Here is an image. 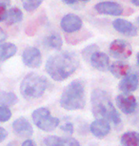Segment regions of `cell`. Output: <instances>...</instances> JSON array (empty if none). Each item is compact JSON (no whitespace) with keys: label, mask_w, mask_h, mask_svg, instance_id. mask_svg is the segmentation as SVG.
<instances>
[{"label":"cell","mask_w":139,"mask_h":146,"mask_svg":"<svg viewBox=\"0 0 139 146\" xmlns=\"http://www.w3.org/2000/svg\"><path fill=\"white\" fill-rule=\"evenodd\" d=\"M7 38V35L6 33H5L4 30H2L0 28V42H2V41H4L5 39Z\"/></svg>","instance_id":"obj_30"},{"label":"cell","mask_w":139,"mask_h":146,"mask_svg":"<svg viewBox=\"0 0 139 146\" xmlns=\"http://www.w3.org/2000/svg\"><path fill=\"white\" fill-rule=\"evenodd\" d=\"M90 62L92 66L100 72H105L109 70L110 66V57L105 53L96 51L90 57Z\"/></svg>","instance_id":"obj_16"},{"label":"cell","mask_w":139,"mask_h":146,"mask_svg":"<svg viewBox=\"0 0 139 146\" xmlns=\"http://www.w3.org/2000/svg\"><path fill=\"white\" fill-rule=\"evenodd\" d=\"M23 8L28 12H32L36 10L41 5L43 0H21Z\"/></svg>","instance_id":"obj_23"},{"label":"cell","mask_w":139,"mask_h":146,"mask_svg":"<svg viewBox=\"0 0 139 146\" xmlns=\"http://www.w3.org/2000/svg\"><path fill=\"white\" fill-rule=\"evenodd\" d=\"M79 67L78 56L74 52H61L49 57L46 72L53 80L63 81L70 78Z\"/></svg>","instance_id":"obj_1"},{"label":"cell","mask_w":139,"mask_h":146,"mask_svg":"<svg viewBox=\"0 0 139 146\" xmlns=\"http://www.w3.org/2000/svg\"><path fill=\"white\" fill-rule=\"evenodd\" d=\"M21 146H36V144H35V142L32 139H27L26 140H24V141L22 142Z\"/></svg>","instance_id":"obj_29"},{"label":"cell","mask_w":139,"mask_h":146,"mask_svg":"<svg viewBox=\"0 0 139 146\" xmlns=\"http://www.w3.org/2000/svg\"><path fill=\"white\" fill-rule=\"evenodd\" d=\"M139 85V74L137 72H132L128 74L124 78H122L121 81L119 82L118 88L125 94L132 93L137 89Z\"/></svg>","instance_id":"obj_12"},{"label":"cell","mask_w":139,"mask_h":146,"mask_svg":"<svg viewBox=\"0 0 139 146\" xmlns=\"http://www.w3.org/2000/svg\"><path fill=\"white\" fill-rule=\"evenodd\" d=\"M13 130L16 136L24 139H29L34 135V128L31 122L25 117H18L13 122Z\"/></svg>","instance_id":"obj_9"},{"label":"cell","mask_w":139,"mask_h":146,"mask_svg":"<svg viewBox=\"0 0 139 146\" xmlns=\"http://www.w3.org/2000/svg\"><path fill=\"white\" fill-rule=\"evenodd\" d=\"M60 128L62 131L66 132V133H69V134H72L73 132H74V127H73V125L70 122L64 123L63 125L60 126Z\"/></svg>","instance_id":"obj_26"},{"label":"cell","mask_w":139,"mask_h":146,"mask_svg":"<svg viewBox=\"0 0 139 146\" xmlns=\"http://www.w3.org/2000/svg\"><path fill=\"white\" fill-rule=\"evenodd\" d=\"M18 102V98L14 93L0 91V105L11 107Z\"/></svg>","instance_id":"obj_21"},{"label":"cell","mask_w":139,"mask_h":146,"mask_svg":"<svg viewBox=\"0 0 139 146\" xmlns=\"http://www.w3.org/2000/svg\"><path fill=\"white\" fill-rule=\"evenodd\" d=\"M22 19L23 13L21 12V10L16 7H13L7 12V15L4 22L7 25H13V24H16L18 22L22 21Z\"/></svg>","instance_id":"obj_20"},{"label":"cell","mask_w":139,"mask_h":146,"mask_svg":"<svg viewBox=\"0 0 139 146\" xmlns=\"http://www.w3.org/2000/svg\"><path fill=\"white\" fill-rule=\"evenodd\" d=\"M48 87V80L36 73H30L20 84V94L26 100H35L44 95Z\"/></svg>","instance_id":"obj_4"},{"label":"cell","mask_w":139,"mask_h":146,"mask_svg":"<svg viewBox=\"0 0 139 146\" xmlns=\"http://www.w3.org/2000/svg\"><path fill=\"white\" fill-rule=\"evenodd\" d=\"M7 12H8V11L6 10V6L0 5V22L5 20L6 15H7Z\"/></svg>","instance_id":"obj_27"},{"label":"cell","mask_w":139,"mask_h":146,"mask_svg":"<svg viewBox=\"0 0 139 146\" xmlns=\"http://www.w3.org/2000/svg\"><path fill=\"white\" fill-rule=\"evenodd\" d=\"M115 102L117 107L126 115L132 114L137 108V100L132 95H127V94L118 95L115 98Z\"/></svg>","instance_id":"obj_8"},{"label":"cell","mask_w":139,"mask_h":146,"mask_svg":"<svg viewBox=\"0 0 139 146\" xmlns=\"http://www.w3.org/2000/svg\"><path fill=\"white\" fill-rule=\"evenodd\" d=\"M7 146H18V143L16 141H11V142L8 143Z\"/></svg>","instance_id":"obj_32"},{"label":"cell","mask_w":139,"mask_h":146,"mask_svg":"<svg viewBox=\"0 0 139 146\" xmlns=\"http://www.w3.org/2000/svg\"><path fill=\"white\" fill-rule=\"evenodd\" d=\"M32 118L34 125L38 129L45 132H51L59 126V118L53 117L48 108L41 107L34 110L32 114Z\"/></svg>","instance_id":"obj_5"},{"label":"cell","mask_w":139,"mask_h":146,"mask_svg":"<svg viewBox=\"0 0 139 146\" xmlns=\"http://www.w3.org/2000/svg\"><path fill=\"white\" fill-rule=\"evenodd\" d=\"M11 4V0H0V5L3 6H9Z\"/></svg>","instance_id":"obj_31"},{"label":"cell","mask_w":139,"mask_h":146,"mask_svg":"<svg viewBox=\"0 0 139 146\" xmlns=\"http://www.w3.org/2000/svg\"><path fill=\"white\" fill-rule=\"evenodd\" d=\"M113 26L115 31L123 34L127 36H135L137 35V29L132 22L126 19L117 18L113 22Z\"/></svg>","instance_id":"obj_15"},{"label":"cell","mask_w":139,"mask_h":146,"mask_svg":"<svg viewBox=\"0 0 139 146\" xmlns=\"http://www.w3.org/2000/svg\"><path fill=\"white\" fill-rule=\"evenodd\" d=\"M130 66L123 61H115L109 66V71L117 78H124L130 72Z\"/></svg>","instance_id":"obj_17"},{"label":"cell","mask_w":139,"mask_h":146,"mask_svg":"<svg viewBox=\"0 0 139 146\" xmlns=\"http://www.w3.org/2000/svg\"><path fill=\"white\" fill-rule=\"evenodd\" d=\"M8 137V131L4 127L0 126V143H2Z\"/></svg>","instance_id":"obj_28"},{"label":"cell","mask_w":139,"mask_h":146,"mask_svg":"<svg viewBox=\"0 0 139 146\" xmlns=\"http://www.w3.org/2000/svg\"><path fill=\"white\" fill-rule=\"evenodd\" d=\"M130 1H132V3L133 5H135V6L139 7V0H130Z\"/></svg>","instance_id":"obj_33"},{"label":"cell","mask_w":139,"mask_h":146,"mask_svg":"<svg viewBox=\"0 0 139 146\" xmlns=\"http://www.w3.org/2000/svg\"><path fill=\"white\" fill-rule=\"evenodd\" d=\"M92 115L96 118H105L111 120L115 126L121 124V117L119 113L111 103L110 95L102 89H95L91 96Z\"/></svg>","instance_id":"obj_2"},{"label":"cell","mask_w":139,"mask_h":146,"mask_svg":"<svg viewBox=\"0 0 139 146\" xmlns=\"http://www.w3.org/2000/svg\"><path fill=\"white\" fill-rule=\"evenodd\" d=\"M61 29L63 30L65 33L68 34H72V33H75L79 31L83 26L82 19L79 17L78 15H73V13H68L60 21Z\"/></svg>","instance_id":"obj_10"},{"label":"cell","mask_w":139,"mask_h":146,"mask_svg":"<svg viewBox=\"0 0 139 146\" xmlns=\"http://www.w3.org/2000/svg\"><path fill=\"white\" fill-rule=\"evenodd\" d=\"M96 51H98V47L96 45H94V44H92V45H90L87 47V48L84 49L82 52V54L85 58H87V57H91L92 54Z\"/></svg>","instance_id":"obj_25"},{"label":"cell","mask_w":139,"mask_h":146,"mask_svg":"<svg viewBox=\"0 0 139 146\" xmlns=\"http://www.w3.org/2000/svg\"><path fill=\"white\" fill-rule=\"evenodd\" d=\"M136 58H137V63H138V65H139V52L137 53V56H136Z\"/></svg>","instance_id":"obj_34"},{"label":"cell","mask_w":139,"mask_h":146,"mask_svg":"<svg viewBox=\"0 0 139 146\" xmlns=\"http://www.w3.org/2000/svg\"><path fill=\"white\" fill-rule=\"evenodd\" d=\"M85 82L75 79L67 85L60 98V106L68 111L83 109L86 105Z\"/></svg>","instance_id":"obj_3"},{"label":"cell","mask_w":139,"mask_h":146,"mask_svg":"<svg viewBox=\"0 0 139 146\" xmlns=\"http://www.w3.org/2000/svg\"><path fill=\"white\" fill-rule=\"evenodd\" d=\"M12 117V111L9 109V107L0 105V122H7Z\"/></svg>","instance_id":"obj_24"},{"label":"cell","mask_w":139,"mask_h":146,"mask_svg":"<svg viewBox=\"0 0 139 146\" xmlns=\"http://www.w3.org/2000/svg\"><path fill=\"white\" fill-rule=\"evenodd\" d=\"M120 142L122 146H139V133L129 131L121 136Z\"/></svg>","instance_id":"obj_19"},{"label":"cell","mask_w":139,"mask_h":146,"mask_svg":"<svg viewBox=\"0 0 139 146\" xmlns=\"http://www.w3.org/2000/svg\"><path fill=\"white\" fill-rule=\"evenodd\" d=\"M23 63L29 68H38L40 67L42 62L41 52L35 47H29L25 49L22 54Z\"/></svg>","instance_id":"obj_7"},{"label":"cell","mask_w":139,"mask_h":146,"mask_svg":"<svg viewBox=\"0 0 139 146\" xmlns=\"http://www.w3.org/2000/svg\"><path fill=\"white\" fill-rule=\"evenodd\" d=\"M94 9L98 13H101V15L119 16L124 13V8L122 7V5L111 1L99 2L95 5Z\"/></svg>","instance_id":"obj_11"},{"label":"cell","mask_w":139,"mask_h":146,"mask_svg":"<svg viewBox=\"0 0 139 146\" xmlns=\"http://www.w3.org/2000/svg\"><path fill=\"white\" fill-rule=\"evenodd\" d=\"M17 52V48L13 43H2L0 44V61L3 62L13 57Z\"/></svg>","instance_id":"obj_18"},{"label":"cell","mask_w":139,"mask_h":146,"mask_svg":"<svg viewBox=\"0 0 139 146\" xmlns=\"http://www.w3.org/2000/svg\"><path fill=\"white\" fill-rule=\"evenodd\" d=\"M136 21H137V24H138V25H139V16H138V17H137V19H136Z\"/></svg>","instance_id":"obj_35"},{"label":"cell","mask_w":139,"mask_h":146,"mask_svg":"<svg viewBox=\"0 0 139 146\" xmlns=\"http://www.w3.org/2000/svg\"><path fill=\"white\" fill-rule=\"evenodd\" d=\"M110 53L114 58L126 59L132 56V47L123 39H115L110 45Z\"/></svg>","instance_id":"obj_6"},{"label":"cell","mask_w":139,"mask_h":146,"mask_svg":"<svg viewBox=\"0 0 139 146\" xmlns=\"http://www.w3.org/2000/svg\"><path fill=\"white\" fill-rule=\"evenodd\" d=\"M90 130L94 137H98V139H104L111 131L110 122L105 118H96L92 122L91 126H90Z\"/></svg>","instance_id":"obj_13"},{"label":"cell","mask_w":139,"mask_h":146,"mask_svg":"<svg viewBox=\"0 0 139 146\" xmlns=\"http://www.w3.org/2000/svg\"><path fill=\"white\" fill-rule=\"evenodd\" d=\"M42 146H80V143L73 137L48 136L42 140Z\"/></svg>","instance_id":"obj_14"},{"label":"cell","mask_w":139,"mask_h":146,"mask_svg":"<svg viewBox=\"0 0 139 146\" xmlns=\"http://www.w3.org/2000/svg\"><path fill=\"white\" fill-rule=\"evenodd\" d=\"M45 43L48 47H51L55 50H60L63 46V40L60 35L57 33H53L51 35H48L45 39Z\"/></svg>","instance_id":"obj_22"}]
</instances>
